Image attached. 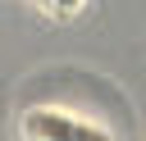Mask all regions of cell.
I'll return each mask as SVG.
<instances>
[{
  "mask_svg": "<svg viewBox=\"0 0 146 141\" xmlns=\"http://www.w3.org/2000/svg\"><path fill=\"white\" fill-rule=\"evenodd\" d=\"M50 5H55V9H59V14H73V9H78V5H82V0H50Z\"/></svg>",
  "mask_w": 146,
  "mask_h": 141,
  "instance_id": "6da1fadb",
  "label": "cell"
},
{
  "mask_svg": "<svg viewBox=\"0 0 146 141\" xmlns=\"http://www.w3.org/2000/svg\"><path fill=\"white\" fill-rule=\"evenodd\" d=\"M41 5H50V0H41Z\"/></svg>",
  "mask_w": 146,
  "mask_h": 141,
  "instance_id": "7a4b0ae2",
  "label": "cell"
}]
</instances>
